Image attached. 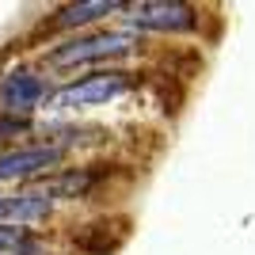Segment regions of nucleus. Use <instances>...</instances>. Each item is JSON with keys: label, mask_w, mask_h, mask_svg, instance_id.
Here are the masks:
<instances>
[{"label": "nucleus", "mask_w": 255, "mask_h": 255, "mask_svg": "<svg viewBox=\"0 0 255 255\" xmlns=\"http://www.w3.org/2000/svg\"><path fill=\"white\" fill-rule=\"evenodd\" d=\"M65 160L57 145H19L11 152H0V183H31L38 175H53Z\"/></svg>", "instance_id": "39448f33"}, {"label": "nucleus", "mask_w": 255, "mask_h": 255, "mask_svg": "<svg viewBox=\"0 0 255 255\" xmlns=\"http://www.w3.org/2000/svg\"><path fill=\"white\" fill-rule=\"evenodd\" d=\"M133 88V76L122 73V69H99V73H88L80 80H69L50 96V111H88V107H107L122 99Z\"/></svg>", "instance_id": "f03ea898"}, {"label": "nucleus", "mask_w": 255, "mask_h": 255, "mask_svg": "<svg viewBox=\"0 0 255 255\" xmlns=\"http://www.w3.org/2000/svg\"><path fill=\"white\" fill-rule=\"evenodd\" d=\"M0 255H42V248H38L31 229L0 225Z\"/></svg>", "instance_id": "1a4fd4ad"}, {"label": "nucleus", "mask_w": 255, "mask_h": 255, "mask_svg": "<svg viewBox=\"0 0 255 255\" xmlns=\"http://www.w3.org/2000/svg\"><path fill=\"white\" fill-rule=\"evenodd\" d=\"M27 129H31V122H27V118L4 115V111H0V141H4V137H15V133H27Z\"/></svg>", "instance_id": "9d476101"}, {"label": "nucleus", "mask_w": 255, "mask_h": 255, "mask_svg": "<svg viewBox=\"0 0 255 255\" xmlns=\"http://www.w3.org/2000/svg\"><path fill=\"white\" fill-rule=\"evenodd\" d=\"M141 46V34H133L129 27H111V31H88L76 38H65L46 53L50 69H80V65H107L122 61Z\"/></svg>", "instance_id": "f257e3e1"}, {"label": "nucleus", "mask_w": 255, "mask_h": 255, "mask_svg": "<svg viewBox=\"0 0 255 255\" xmlns=\"http://www.w3.org/2000/svg\"><path fill=\"white\" fill-rule=\"evenodd\" d=\"M103 171H92V168H69V171H53L46 179L34 183V191H42L50 202L57 198H88V194L99 187Z\"/></svg>", "instance_id": "0eeeda50"}, {"label": "nucleus", "mask_w": 255, "mask_h": 255, "mask_svg": "<svg viewBox=\"0 0 255 255\" xmlns=\"http://www.w3.org/2000/svg\"><path fill=\"white\" fill-rule=\"evenodd\" d=\"M53 96V88L46 76H38L34 69H11V73L0 76V107L4 115H34L38 107H46Z\"/></svg>", "instance_id": "20e7f679"}, {"label": "nucleus", "mask_w": 255, "mask_h": 255, "mask_svg": "<svg viewBox=\"0 0 255 255\" xmlns=\"http://www.w3.org/2000/svg\"><path fill=\"white\" fill-rule=\"evenodd\" d=\"M50 213H53V202L42 191H34V187L15 191V194H0V225L23 229V225L42 221V217H50Z\"/></svg>", "instance_id": "423d86ee"}, {"label": "nucleus", "mask_w": 255, "mask_h": 255, "mask_svg": "<svg viewBox=\"0 0 255 255\" xmlns=\"http://www.w3.org/2000/svg\"><path fill=\"white\" fill-rule=\"evenodd\" d=\"M126 27L145 34H187L198 31V8L194 4H179V0H145V4H126Z\"/></svg>", "instance_id": "7ed1b4c3"}, {"label": "nucleus", "mask_w": 255, "mask_h": 255, "mask_svg": "<svg viewBox=\"0 0 255 255\" xmlns=\"http://www.w3.org/2000/svg\"><path fill=\"white\" fill-rule=\"evenodd\" d=\"M126 4H118V0H84V4H69V8L57 11V27H65V31H73V27H88V23H99L107 19V15H115V11H122Z\"/></svg>", "instance_id": "6e6552de"}]
</instances>
